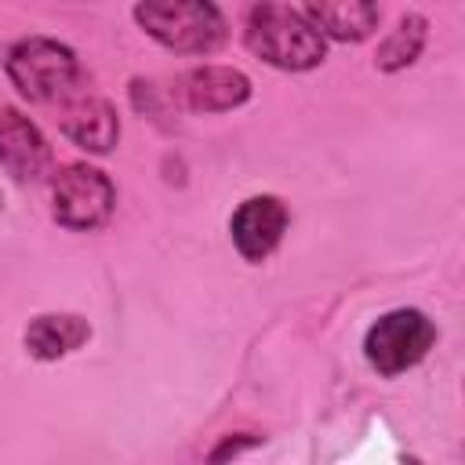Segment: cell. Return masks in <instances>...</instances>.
Instances as JSON below:
<instances>
[{
	"instance_id": "obj_4",
	"label": "cell",
	"mask_w": 465,
	"mask_h": 465,
	"mask_svg": "<svg viewBox=\"0 0 465 465\" xmlns=\"http://www.w3.org/2000/svg\"><path fill=\"white\" fill-rule=\"evenodd\" d=\"M436 341V327L425 312L418 309H396V312H385L363 338V356L367 363L385 374V378H396L403 371H411L414 363L425 360V352L432 349Z\"/></svg>"
},
{
	"instance_id": "obj_9",
	"label": "cell",
	"mask_w": 465,
	"mask_h": 465,
	"mask_svg": "<svg viewBox=\"0 0 465 465\" xmlns=\"http://www.w3.org/2000/svg\"><path fill=\"white\" fill-rule=\"evenodd\" d=\"M182 98L196 113H225L251 98V80L229 65H203L182 76Z\"/></svg>"
},
{
	"instance_id": "obj_7",
	"label": "cell",
	"mask_w": 465,
	"mask_h": 465,
	"mask_svg": "<svg viewBox=\"0 0 465 465\" xmlns=\"http://www.w3.org/2000/svg\"><path fill=\"white\" fill-rule=\"evenodd\" d=\"M58 127H62V134L69 142H76L87 153H109L116 145V138H120L116 109L105 98L91 94V91H73L62 102Z\"/></svg>"
},
{
	"instance_id": "obj_8",
	"label": "cell",
	"mask_w": 465,
	"mask_h": 465,
	"mask_svg": "<svg viewBox=\"0 0 465 465\" xmlns=\"http://www.w3.org/2000/svg\"><path fill=\"white\" fill-rule=\"evenodd\" d=\"M283 229H287V207L276 196H251V200H243L236 207L232 222H229L232 243H236V251L247 262L269 258L276 251V243L283 240Z\"/></svg>"
},
{
	"instance_id": "obj_10",
	"label": "cell",
	"mask_w": 465,
	"mask_h": 465,
	"mask_svg": "<svg viewBox=\"0 0 465 465\" xmlns=\"http://www.w3.org/2000/svg\"><path fill=\"white\" fill-rule=\"evenodd\" d=\"M378 7L374 4H360V0H320V4H305L302 18L323 36L334 40H363L374 25H378Z\"/></svg>"
},
{
	"instance_id": "obj_1",
	"label": "cell",
	"mask_w": 465,
	"mask_h": 465,
	"mask_svg": "<svg viewBox=\"0 0 465 465\" xmlns=\"http://www.w3.org/2000/svg\"><path fill=\"white\" fill-rule=\"evenodd\" d=\"M243 36H247V47L276 69L302 73L323 62V36L302 18L298 7L254 4L247 11Z\"/></svg>"
},
{
	"instance_id": "obj_5",
	"label": "cell",
	"mask_w": 465,
	"mask_h": 465,
	"mask_svg": "<svg viewBox=\"0 0 465 465\" xmlns=\"http://www.w3.org/2000/svg\"><path fill=\"white\" fill-rule=\"evenodd\" d=\"M113 203H116V189L98 167L69 163L51 182V211H54V222L65 229L87 232L105 225L113 214Z\"/></svg>"
},
{
	"instance_id": "obj_6",
	"label": "cell",
	"mask_w": 465,
	"mask_h": 465,
	"mask_svg": "<svg viewBox=\"0 0 465 465\" xmlns=\"http://www.w3.org/2000/svg\"><path fill=\"white\" fill-rule=\"evenodd\" d=\"M0 167L18 182H36L51 167V145L29 116L0 105Z\"/></svg>"
},
{
	"instance_id": "obj_11",
	"label": "cell",
	"mask_w": 465,
	"mask_h": 465,
	"mask_svg": "<svg viewBox=\"0 0 465 465\" xmlns=\"http://www.w3.org/2000/svg\"><path fill=\"white\" fill-rule=\"evenodd\" d=\"M87 338H91V327L80 316H69V312H62V316H36L29 323V331H25V349L36 360H58V356L80 349Z\"/></svg>"
},
{
	"instance_id": "obj_3",
	"label": "cell",
	"mask_w": 465,
	"mask_h": 465,
	"mask_svg": "<svg viewBox=\"0 0 465 465\" xmlns=\"http://www.w3.org/2000/svg\"><path fill=\"white\" fill-rule=\"evenodd\" d=\"M138 25L163 47L182 54H207L225 40V18L214 4L174 0V4H138Z\"/></svg>"
},
{
	"instance_id": "obj_2",
	"label": "cell",
	"mask_w": 465,
	"mask_h": 465,
	"mask_svg": "<svg viewBox=\"0 0 465 465\" xmlns=\"http://www.w3.org/2000/svg\"><path fill=\"white\" fill-rule=\"evenodd\" d=\"M7 76L22 91V98L47 105V102H65L76 91L80 65L65 44L47 36H29L7 51Z\"/></svg>"
},
{
	"instance_id": "obj_12",
	"label": "cell",
	"mask_w": 465,
	"mask_h": 465,
	"mask_svg": "<svg viewBox=\"0 0 465 465\" xmlns=\"http://www.w3.org/2000/svg\"><path fill=\"white\" fill-rule=\"evenodd\" d=\"M421 44H425V18H421V15H403V18L396 22V29L381 40V47H378V65H381L385 73L403 69V65H411V62L418 58Z\"/></svg>"
}]
</instances>
